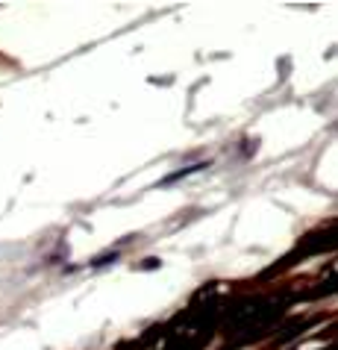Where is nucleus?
Segmentation results:
<instances>
[]
</instances>
